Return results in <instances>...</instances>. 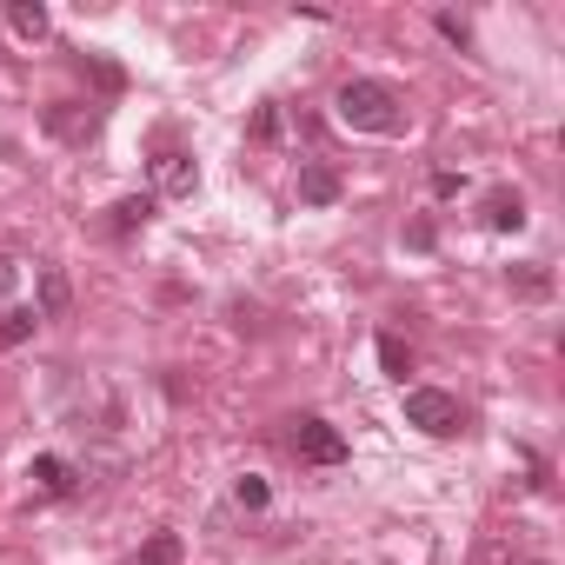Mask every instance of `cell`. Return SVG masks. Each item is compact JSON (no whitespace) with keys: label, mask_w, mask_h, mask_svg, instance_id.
I'll return each instance as SVG.
<instances>
[{"label":"cell","mask_w":565,"mask_h":565,"mask_svg":"<svg viewBox=\"0 0 565 565\" xmlns=\"http://www.w3.org/2000/svg\"><path fill=\"white\" fill-rule=\"evenodd\" d=\"M406 426H419V433H433V439H452V433L466 426V413H459L452 393H439V386H413V393H406Z\"/></svg>","instance_id":"cell-2"},{"label":"cell","mask_w":565,"mask_h":565,"mask_svg":"<svg viewBox=\"0 0 565 565\" xmlns=\"http://www.w3.org/2000/svg\"><path fill=\"white\" fill-rule=\"evenodd\" d=\"M380 366H386V380H399V386H406V373H413L406 340H393V333H386V340H380Z\"/></svg>","instance_id":"cell-12"},{"label":"cell","mask_w":565,"mask_h":565,"mask_svg":"<svg viewBox=\"0 0 565 565\" xmlns=\"http://www.w3.org/2000/svg\"><path fill=\"white\" fill-rule=\"evenodd\" d=\"M439 34H446V41H459V47H466V41H472V34H466V21H459V14H439Z\"/></svg>","instance_id":"cell-16"},{"label":"cell","mask_w":565,"mask_h":565,"mask_svg":"<svg viewBox=\"0 0 565 565\" xmlns=\"http://www.w3.org/2000/svg\"><path fill=\"white\" fill-rule=\"evenodd\" d=\"M14 279H21V266H14L8 253H0V300H8V294H14Z\"/></svg>","instance_id":"cell-18"},{"label":"cell","mask_w":565,"mask_h":565,"mask_svg":"<svg viewBox=\"0 0 565 565\" xmlns=\"http://www.w3.org/2000/svg\"><path fill=\"white\" fill-rule=\"evenodd\" d=\"M28 479H34L41 492H54V499H61V492H74V466H67V459H54V452H41V459L28 466Z\"/></svg>","instance_id":"cell-7"},{"label":"cell","mask_w":565,"mask_h":565,"mask_svg":"<svg viewBox=\"0 0 565 565\" xmlns=\"http://www.w3.org/2000/svg\"><path fill=\"white\" fill-rule=\"evenodd\" d=\"M486 226H492V233H519V226H525V200H519L512 186L486 193Z\"/></svg>","instance_id":"cell-5"},{"label":"cell","mask_w":565,"mask_h":565,"mask_svg":"<svg viewBox=\"0 0 565 565\" xmlns=\"http://www.w3.org/2000/svg\"><path fill=\"white\" fill-rule=\"evenodd\" d=\"M153 180H160V193L186 200V193H193V180H200V173H193V153H160V160H153Z\"/></svg>","instance_id":"cell-4"},{"label":"cell","mask_w":565,"mask_h":565,"mask_svg":"<svg viewBox=\"0 0 565 565\" xmlns=\"http://www.w3.org/2000/svg\"><path fill=\"white\" fill-rule=\"evenodd\" d=\"M8 28H14L21 41H41V34H47V8H41V0H14V8H8Z\"/></svg>","instance_id":"cell-9"},{"label":"cell","mask_w":565,"mask_h":565,"mask_svg":"<svg viewBox=\"0 0 565 565\" xmlns=\"http://www.w3.org/2000/svg\"><path fill=\"white\" fill-rule=\"evenodd\" d=\"M333 107H340V127H353V134H386L393 140L406 127V100L386 81H347Z\"/></svg>","instance_id":"cell-1"},{"label":"cell","mask_w":565,"mask_h":565,"mask_svg":"<svg viewBox=\"0 0 565 565\" xmlns=\"http://www.w3.org/2000/svg\"><path fill=\"white\" fill-rule=\"evenodd\" d=\"M512 287H519L525 300H545V294H552V273H545V266H519V273H512Z\"/></svg>","instance_id":"cell-14"},{"label":"cell","mask_w":565,"mask_h":565,"mask_svg":"<svg viewBox=\"0 0 565 565\" xmlns=\"http://www.w3.org/2000/svg\"><path fill=\"white\" fill-rule=\"evenodd\" d=\"M134 565H180V539H173V532H153L147 552H140Z\"/></svg>","instance_id":"cell-13"},{"label":"cell","mask_w":565,"mask_h":565,"mask_svg":"<svg viewBox=\"0 0 565 565\" xmlns=\"http://www.w3.org/2000/svg\"><path fill=\"white\" fill-rule=\"evenodd\" d=\"M34 327H41V307H8L0 313V347H28Z\"/></svg>","instance_id":"cell-8"},{"label":"cell","mask_w":565,"mask_h":565,"mask_svg":"<svg viewBox=\"0 0 565 565\" xmlns=\"http://www.w3.org/2000/svg\"><path fill=\"white\" fill-rule=\"evenodd\" d=\"M294 452H300L307 466H340V459H347V433H340L333 419L307 413V419H294Z\"/></svg>","instance_id":"cell-3"},{"label":"cell","mask_w":565,"mask_h":565,"mask_svg":"<svg viewBox=\"0 0 565 565\" xmlns=\"http://www.w3.org/2000/svg\"><path fill=\"white\" fill-rule=\"evenodd\" d=\"M279 134V114L273 107H259V120H253V140H273Z\"/></svg>","instance_id":"cell-17"},{"label":"cell","mask_w":565,"mask_h":565,"mask_svg":"<svg viewBox=\"0 0 565 565\" xmlns=\"http://www.w3.org/2000/svg\"><path fill=\"white\" fill-rule=\"evenodd\" d=\"M153 220V193H127V200H114V233H134V226H147Z\"/></svg>","instance_id":"cell-10"},{"label":"cell","mask_w":565,"mask_h":565,"mask_svg":"<svg viewBox=\"0 0 565 565\" xmlns=\"http://www.w3.org/2000/svg\"><path fill=\"white\" fill-rule=\"evenodd\" d=\"M233 499H239L246 512H259V505H266V479H253V472H246V479L233 486Z\"/></svg>","instance_id":"cell-15"},{"label":"cell","mask_w":565,"mask_h":565,"mask_svg":"<svg viewBox=\"0 0 565 565\" xmlns=\"http://www.w3.org/2000/svg\"><path fill=\"white\" fill-rule=\"evenodd\" d=\"M300 200H307V206H333V200H340V173L320 167V160L300 167Z\"/></svg>","instance_id":"cell-6"},{"label":"cell","mask_w":565,"mask_h":565,"mask_svg":"<svg viewBox=\"0 0 565 565\" xmlns=\"http://www.w3.org/2000/svg\"><path fill=\"white\" fill-rule=\"evenodd\" d=\"M61 313H67V273L47 266L41 273V320H61Z\"/></svg>","instance_id":"cell-11"}]
</instances>
